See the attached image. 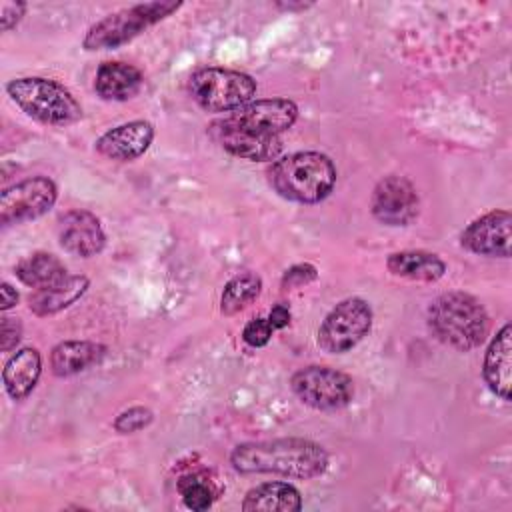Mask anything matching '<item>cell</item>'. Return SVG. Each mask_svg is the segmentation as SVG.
<instances>
[{"instance_id": "cell-33", "label": "cell", "mask_w": 512, "mask_h": 512, "mask_svg": "<svg viewBox=\"0 0 512 512\" xmlns=\"http://www.w3.org/2000/svg\"><path fill=\"white\" fill-rule=\"evenodd\" d=\"M310 6H312V2H292V0L276 2V8H280L284 12H302V10L310 8Z\"/></svg>"}, {"instance_id": "cell-19", "label": "cell", "mask_w": 512, "mask_h": 512, "mask_svg": "<svg viewBox=\"0 0 512 512\" xmlns=\"http://www.w3.org/2000/svg\"><path fill=\"white\" fill-rule=\"evenodd\" d=\"M106 354V346L90 340H64L50 352V368L54 376L66 378L98 364Z\"/></svg>"}, {"instance_id": "cell-4", "label": "cell", "mask_w": 512, "mask_h": 512, "mask_svg": "<svg viewBox=\"0 0 512 512\" xmlns=\"http://www.w3.org/2000/svg\"><path fill=\"white\" fill-rule=\"evenodd\" d=\"M10 100L30 118L48 126H70L82 118L72 92L52 78L24 76L6 84Z\"/></svg>"}, {"instance_id": "cell-18", "label": "cell", "mask_w": 512, "mask_h": 512, "mask_svg": "<svg viewBox=\"0 0 512 512\" xmlns=\"http://www.w3.org/2000/svg\"><path fill=\"white\" fill-rule=\"evenodd\" d=\"M42 372V356L36 348L26 346L20 348L16 354H12L2 370V382L6 394L20 402L24 400L38 384Z\"/></svg>"}, {"instance_id": "cell-21", "label": "cell", "mask_w": 512, "mask_h": 512, "mask_svg": "<svg viewBox=\"0 0 512 512\" xmlns=\"http://www.w3.org/2000/svg\"><path fill=\"white\" fill-rule=\"evenodd\" d=\"M300 492L288 482H262L250 488L242 500L244 512H298Z\"/></svg>"}, {"instance_id": "cell-3", "label": "cell", "mask_w": 512, "mask_h": 512, "mask_svg": "<svg viewBox=\"0 0 512 512\" xmlns=\"http://www.w3.org/2000/svg\"><path fill=\"white\" fill-rule=\"evenodd\" d=\"M428 328L440 342L468 352L484 342L490 320L474 296L466 292H444L428 308Z\"/></svg>"}, {"instance_id": "cell-2", "label": "cell", "mask_w": 512, "mask_h": 512, "mask_svg": "<svg viewBox=\"0 0 512 512\" xmlns=\"http://www.w3.org/2000/svg\"><path fill=\"white\" fill-rule=\"evenodd\" d=\"M266 174L278 196L298 204L324 200L336 184V166L326 154L314 150L276 158Z\"/></svg>"}, {"instance_id": "cell-7", "label": "cell", "mask_w": 512, "mask_h": 512, "mask_svg": "<svg viewBox=\"0 0 512 512\" xmlns=\"http://www.w3.org/2000/svg\"><path fill=\"white\" fill-rule=\"evenodd\" d=\"M372 328V308L362 298H344L322 320L318 346L328 354L352 350Z\"/></svg>"}, {"instance_id": "cell-16", "label": "cell", "mask_w": 512, "mask_h": 512, "mask_svg": "<svg viewBox=\"0 0 512 512\" xmlns=\"http://www.w3.org/2000/svg\"><path fill=\"white\" fill-rule=\"evenodd\" d=\"M484 380L502 400H510L512 386V326L504 324L484 354Z\"/></svg>"}, {"instance_id": "cell-11", "label": "cell", "mask_w": 512, "mask_h": 512, "mask_svg": "<svg viewBox=\"0 0 512 512\" xmlns=\"http://www.w3.org/2000/svg\"><path fill=\"white\" fill-rule=\"evenodd\" d=\"M224 118L258 136H280L296 122L298 106L288 98H264L252 100Z\"/></svg>"}, {"instance_id": "cell-20", "label": "cell", "mask_w": 512, "mask_h": 512, "mask_svg": "<svg viewBox=\"0 0 512 512\" xmlns=\"http://www.w3.org/2000/svg\"><path fill=\"white\" fill-rule=\"evenodd\" d=\"M386 268L406 280H418V282H436L446 272V262L426 250H400L392 252L386 260Z\"/></svg>"}, {"instance_id": "cell-23", "label": "cell", "mask_w": 512, "mask_h": 512, "mask_svg": "<svg viewBox=\"0 0 512 512\" xmlns=\"http://www.w3.org/2000/svg\"><path fill=\"white\" fill-rule=\"evenodd\" d=\"M18 280L30 288H48L62 282L68 272L64 262L50 252H34L22 258L14 268Z\"/></svg>"}, {"instance_id": "cell-6", "label": "cell", "mask_w": 512, "mask_h": 512, "mask_svg": "<svg viewBox=\"0 0 512 512\" xmlns=\"http://www.w3.org/2000/svg\"><path fill=\"white\" fill-rule=\"evenodd\" d=\"M192 100L206 112H234L252 102L256 80L240 70L200 68L188 80Z\"/></svg>"}, {"instance_id": "cell-14", "label": "cell", "mask_w": 512, "mask_h": 512, "mask_svg": "<svg viewBox=\"0 0 512 512\" xmlns=\"http://www.w3.org/2000/svg\"><path fill=\"white\" fill-rule=\"evenodd\" d=\"M60 246L80 258H90L102 252L106 234L100 220L88 210H68L58 218Z\"/></svg>"}, {"instance_id": "cell-32", "label": "cell", "mask_w": 512, "mask_h": 512, "mask_svg": "<svg viewBox=\"0 0 512 512\" xmlns=\"http://www.w3.org/2000/svg\"><path fill=\"white\" fill-rule=\"evenodd\" d=\"M16 304H18V292L8 282H2V286H0V310L6 312L10 308H14Z\"/></svg>"}, {"instance_id": "cell-12", "label": "cell", "mask_w": 512, "mask_h": 512, "mask_svg": "<svg viewBox=\"0 0 512 512\" xmlns=\"http://www.w3.org/2000/svg\"><path fill=\"white\" fill-rule=\"evenodd\" d=\"M510 226L512 214L508 210H490L472 220L460 234V244L480 256H510Z\"/></svg>"}, {"instance_id": "cell-31", "label": "cell", "mask_w": 512, "mask_h": 512, "mask_svg": "<svg viewBox=\"0 0 512 512\" xmlns=\"http://www.w3.org/2000/svg\"><path fill=\"white\" fill-rule=\"evenodd\" d=\"M290 318H292L290 308H288L284 302L272 306V310H270V314H268V322H270V326H272L274 330L286 328V326L290 324Z\"/></svg>"}, {"instance_id": "cell-28", "label": "cell", "mask_w": 512, "mask_h": 512, "mask_svg": "<svg viewBox=\"0 0 512 512\" xmlns=\"http://www.w3.org/2000/svg\"><path fill=\"white\" fill-rule=\"evenodd\" d=\"M318 278V270L312 264H294L282 274V288H302Z\"/></svg>"}, {"instance_id": "cell-22", "label": "cell", "mask_w": 512, "mask_h": 512, "mask_svg": "<svg viewBox=\"0 0 512 512\" xmlns=\"http://www.w3.org/2000/svg\"><path fill=\"white\" fill-rule=\"evenodd\" d=\"M90 280L86 276H66L62 282L34 290L28 298L30 310L36 316H52L70 304H74L88 290Z\"/></svg>"}, {"instance_id": "cell-29", "label": "cell", "mask_w": 512, "mask_h": 512, "mask_svg": "<svg viewBox=\"0 0 512 512\" xmlns=\"http://www.w3.org/2000/svg\"><path fill=\"white\" fill-rule=\"evenodd\" d=\"M20 338H22V324L18 322V318L4 316L2 322H0V346H2V352H10L12 348H16Z\"/></svg>"}, {"instance_id": "cell-1", "label": "cell", "mask_w": 512, "mask_h": 512, "mask_svg": "<svg viewBox=\"0 0 512 512\" xmlns=\"http://www.w3.org/2000/svg\"><path fill=\"white\" fill-rule=\"evenodd\" d=\"M230 464L240 474H280L310 480L326 472L328 452L308 438H274L236 446Z\"/></svg>"}, {"instance_id": "cell-10", "label": "cell", "mask_w": 512, "mask_h": 512, "mask_svg": "<svg viewBox=\"0 0 512 512\" xmlns=\"http://www.w3.org/2000/svg\"><path fill=\"white\" fill-rule=\"evenodd\" d=\"M370 210L386 226H408L418 216L420 198L408 178L390 174L374 186Z\"/></svg>"}, {"instance_id": "cell-30", "label": "cell", "mask_w": 512, "mask_h": 512, "mask_svg": "<svg viewBox=\"0 0 512 512\" xmlns=\"http://www.w3.org/2000/svg\"><path fill=\"white\" fill-rule=\"evenodd\" d=\"M24 14H26V4L24 2H14V0L0 2V28H2V32L12 30L22 20Z\"/></svg>"}, {"instance_id": "cell-8", "label": "cell", "mask_w": 512, "mask_h": 512, "mask_svg": "<svg viewBox=\"0 0 512 512\" xmlns=\"http://www.w3.org/2000/svg\"><path fill=\"white\" fill-rule=\"evenodd\" d=\"M292 392L310 408L338 410L350 404L354 382L348 374L330 366H306L292 374Z\"/></svg>"}, {"instance_id": "cell-17", "label": "cell", "mask_w": 512, "mask_h": 512, "mask_svg": "<svg viewBox=\"0 0 512 512\" xmlns=\"http://www.w3.org/2000/svg\"><path fill=\"white\" fill-rule=\"evenodd\" d=\"M144 84L142 72L126 62H102L94 76V90L102 100L126 102L134 98Z\"/></svg>"}, {"instance_id": "cell-24", "label": "cell", "mask_w": 512, "mask_h": 512, "mask_svg": "<svg viewBox=\"0 0 512 512\" xmlns=\"http://www.w3.org/2000/svg\"><path fill=\"white\" fill-rule=\"evenodd\" d=\"M262 292V278L252 272H242L228 280L220 296V310L226 316L238 314L248 304H252Z\"/></svg>"}, {"instance_id": "cell-5", "label": "cell", "mask_w": 512, "mask_h": 512, "mask_svg": "<svg viewBox=\"0 0 512 512\" xmlns=\"http://www.w3.org/2000/svg\"><path fill=\"white\" fill-rule=\"evenodd\" d=\"M180 2H142L122 10H116L102 20L94 22L82 40L86 50H110L118 48L136 36H140L146 28L158 24L172 12H176Z\"/></svg>"}, {"instance_id": "cell-26", "label": "cell", "mask_w": 512, "mask_h": 512, "mask_svg": "<svg viewBox=\"0 0 512 512\" xmlns=\"http://www.w3.org/2000/svg\"><path fill=\"white\" fill-rule=\"evenodd\" d=\"M154 420V414L146 406H132L114 418V430L120 434H134L146 428Z\"/></svg>"}, {"instance_id": "cell-9", "label": "cell", "mask_w": 512, "mask_h": 512, "mask_svg": "<svg viewBox=\"0 0 512 512\" xmlns=\"http://www.w3.org/2000/svg\"><path fill=\"white\" fill-rule=\"evenodd\" d=\"M58 196L54 180L48 176H32L6 188L0 196L2 226L28 222L46 214Z\"/></svg>"}, {"instance_id": "cell-13", "label": "cell", "mask_w": 512, "mask_h": 512, "mask_svg": "<svg viewBox=\"0 0 512 512\" xmlns=\"http://www.w3.org/2000/svg\"><path fill=\"white\" fill-rule=\"evenodd\" d=\"M212 140L220 144L222 150L236 158H244L250 162H266L276 160L282 152L280 136H258L248 130H242L230 124L226 118L214 120L208 128Z\"/></svg>"}, {"instance_id": "cell-25", "label": "cell", "mask_w": 512, "mask_h": 512, "mask_svg": "<svg viewBox=\"0 0 512 512\" xmlns=\"http://www.w3.org/2000/svg\"><path fill=\"white\" fill-rule=\"evenodd\" d=\"M178 492L190 510H208L216 498L214 484L200 472H190L180 476L178 480Z\"/></svg>"}, {"instance_id": "cell-27", "label": "cell", "mask_w": 512, "mask_h": 512, "mask_svg": "<svg viewBox=\"0 0 512 512\" xmlns=\"http://www.w3.org/2000/svg\"><path fill=\"white\" fill-rule=\"evenodd\" d=\"M274 328L270 326L268 318H254L242 330V340L252 348H262L270 342Z\"/></svg>"}, {"instance_id": "cell-15", "label": "cell", "mask_w": 512, "mask_h": 512, "mask_svg": "<svg viewBox=\"0 0 512 512\" xmlns=\"http://www.w3.org/2000/svg\"><path fill=\"white\" fill-rule=\"evenodd\" d=\"M154 140V126L148 120H130L106 130L94 144L96 152L116 162L140 158Z\"/></svg>"}]
</instances>
